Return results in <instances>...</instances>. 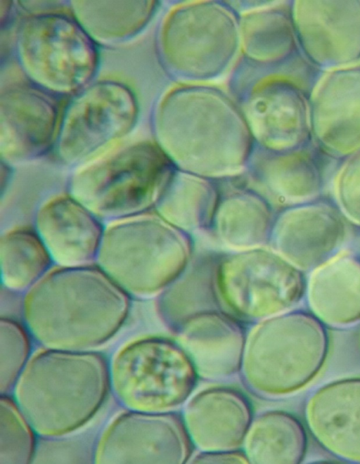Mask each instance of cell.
Here are the masks:
<instances>
[{"instance_id":"obj_4","label":"cell","mask_w":360,"mask_h":464,"mask_svg":"<svg viewBox=\"0 0 360 464\" xmlns=\"http://www.w3.org/2000/svg\"><path fill=\"white\" fill-rule=\"evenodd\" d=\"M132 94L121 85L101 83L78 96L61 118L57 149L68 164L90 159L131 129L136 117Z\"/></svg>"},{"instance_id":"obj_8","label":"cell","mask_w":360,"mask_h":464,"mask_svg":"<svg viewBox=\"0 0 360 464\" xmlns=\"http://www.w3.org/2000/svg\"><path fill=\"white\" fill-rule=\"evenodd\" d=\"M306 414L312 433L326 449L360 462V378L321 387L309 399Z\"/></svg>"},{"instance_id":"obj_6","label":"cell","mask_w":360,"mask_h":464,"mask_svg":"<svg viewBox=\"0 0 360 464\" xmlns=\"http://www.w3.org/2000/svg\"><path fill=\"white\" fill-rule=\"evenodd\" d=\"M70 194L57 195L38 209L36 232L53 265L75 267L96 264L105 226Z\"/></svg>"},{"instance_id":"obj_2","label":"cell","mask_w":360,"mask_h":464,"mask_svg":"<svg viewBox=\"0 0 360 464\" xmlns=\"http://www.w3.org/2000/svg\"><path fill=\"white\" fill-rule=\"evenodd\" d=\"M166 159L150 143L127 146L75 173L70 194L101 220L143 214L157 198L166 174Z\"/></svg>"},{"instance_id":"obj_3","label":"cell","mask_w":360,"mask_h":464,"mask_svg":"<svg viewBox=\"0 0 360 464\" xmlns=\"http://www.w3.org/2000/svg\"><path fill=\"white\" fill-rule=\"evenodd\" d=\"M166 231L140 214L109 221L96 264L129 297L150 294L168 274Z\"/></svg>"},{"instance_id":"obj_7","label":"cell","mask_w":360,"mask_h":464,"mask_svg":"<svg viewBox=\"0 0 360 464\" xmlns=\"http://www.w3.org/2000/svg\"><path fill=\"white\" fill-rule=\"evenodd\" d=\"M0 108V151L5 162H26L47 152L58 120L53 101L20 89L5 93Z\"/></svg>"},{"instance_id":"obj_11","label":"cell","mask_w":360,"mask_h":464,"mask_svg":"<svg viewBox=\"0 0 360 464\" xmlns=\"http://www.w3.org/2000/svg\"><path fill=\"white\" fill-rule=\"evenodd\" d=\"M292 240L299 259L308 266L325 259L341 243L343 224L329 207L311 205L297 211Z\"/></svg>"},{"instance_id":"obj_10","label":"cell","mask_w":360,"mask_h":464,"mask_svg":"<svg viewBox=\"0 0 360 464\" xmlns=\"http://www.w3.org/2000/svg\"><path fill=\"white\" fill-rule=\"evenodd\" d=\"M53 266L50 254L34 228L18 226L1 235L2 288L24 294Z\"/></svg>"},{"instance_id":"obj_12","label":"cell","mask_w":360,"mask_h":464,"mask_svg":"<svg viewBox=\"0 0 360 464\" xmlns=\"http://www.w3.org/2000/svg\"><path fill=\"white\" fill-rule=\"evenodd\" d=\"M334 191L344 213L360 224V156L347 162L338 172Z\"/></svg>"},{"instance_id":"obj_9","label":"cell","mask_w":360,"mask_h":464,"mask_svg":"<svg viewBox=\"0 0 360 464\" xmlns=\"http://www.w3.org/2000/svg\"><path fill=\"white\" fill-rule=\"evenodd\" d=\"M312 282L311 306L331 324H347L360 318V261L342 254L320 269Z\"/></svg>"},{"instance_id":"obj_1","label":"cell","mask_w":360,"mask_h":464,"mask_svg":"<svg viewBox=\"0 0 360 464\" xmlns=\"http://www.w3.org/2000/svg\"><path fill=\"white\" fill-rule=\"evenodd\" d=\"M130 297L96 264L53 265L23 294L22 311L34 337L49 349L80 351L121 326Z\"/></svg>"},{"instance_id":"obj_5","label":"cell","mask_w":360,"mask_h":464,"mask_svg":"<svg viewBox=\"0 0 360 464\" xmlns=\"http://www.w3.org/2000/svg\"><path fill=\"white\" fill-rule=\"evenodd\" d=\"M20 53L27 71L49 87L68 91L82 85L96 65L94 46L72 20L44 15L22 27Z\"/></svg>"}]
</instances>
